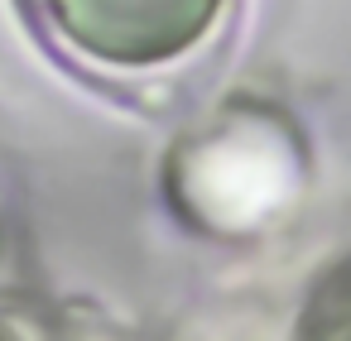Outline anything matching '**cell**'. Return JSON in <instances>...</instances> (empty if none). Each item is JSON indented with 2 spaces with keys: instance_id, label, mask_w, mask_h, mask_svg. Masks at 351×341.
Wrapping results in <instances>:
<instances>
[{
  "instance_id": "obj_1",
  "label": "cell",
  "mask_w": 351,
  "mask_h": 341,
  "mask_svg": "<svg viewBox=\"0 0 351 341\" xmlns=\"http://www.w3.org/2000/svg\"><path fill=\"white\" fill-rule=\"evenodd\" d=\"M34 34L97 82H169L202 63L231 0H20Z\"/></svg>"
},
{
  "instance_id": "obj_2",
  "label": "cell",
  "mask_w": 351,
  "mask_h": 341,
  "mask_svg": "<svg viewBox=\"0 0 351 341\" xmlns=\"http://www.w3.org/2000/svg\"><path fill=\"white\" fill-rule=\"evenodd\" d=\"M308 322H303V341H346V298H341V274L327 279V288L317 293V303H308Z\"/></svg>"
}]
</instances>
